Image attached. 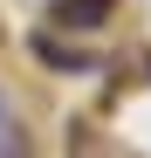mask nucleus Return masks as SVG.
Returning a JSON list of instances; mask_svg holds the SVG:
<instances>
[{"mask_svg":"<svg viewBox=\"0 0 151 158\" xmlns=\"http://www.w3.org/2000/svg\"><path fill=\"white\" fill-rule=\"evenodd\" d=\"M110 7L117 0H55L48 21H55V28H96V21H110Z\"/></svg>","mask_w":151,"mask_h":158,"instance_id":"obj_1","label":"nucleus"},{"mask_svg":"<svg viewBox=\"0 0 151 158\" xmlns=\"http://www.w3.org/2000/svg\"><path fill=\"white\" fill-rule=\"evenodd\" d=\"M35 55H41L48 69H89V55H76V48H62L55 35H35Z\"/></svg>","mask_w":151,"mask_h":158,"instance_id":"obj_2","label":"nucleus"},{"mask_svg":"<svg viewBox=\"0 0 151 158\" xmlns=\"http://www.w3.org/2000/svg\"><path fill=\"white\" fill-rule=\"evenodd\" d=\"M0 124H7V110H0Z\"/></svg>","mask_w":151,"mask_h":158,"instance_id":"obj_3","label":"nucleus"}]
</instances>
